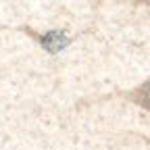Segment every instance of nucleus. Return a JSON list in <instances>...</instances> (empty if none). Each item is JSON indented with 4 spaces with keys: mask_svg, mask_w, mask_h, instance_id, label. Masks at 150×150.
<instances>
[{
    "mask_svg": "<svg viewBox=\"0 0 150 150\" xmlns=\"http://www.w3.org/2000/svg\"><path fill=\"white\" fill-rule=\"evenodd\" d=\"M134 98H136V102H140L146 110H150V79L134 92Z\"/></svg>",
    "mask_w": 150,
    "mask_h": 150,
    "instance_id": "f257e3e1",
    "label": "nucleus"
},
{
    "mask_svg": "<svg viewBox=\"0 0 150 150\" xmlns=\"http://www.w3.org/2000/svg\"><path fill=\"white\" fill-rule=\"evenodd\" d=\"M138 2H142V4H148V6H150V0H138Z\"/></svg>",
    "mask_w": 150,
    "mask_h": 150,
    "instance_id": "f03ea898",
    "label": "nucleus"
}]
</instances>
